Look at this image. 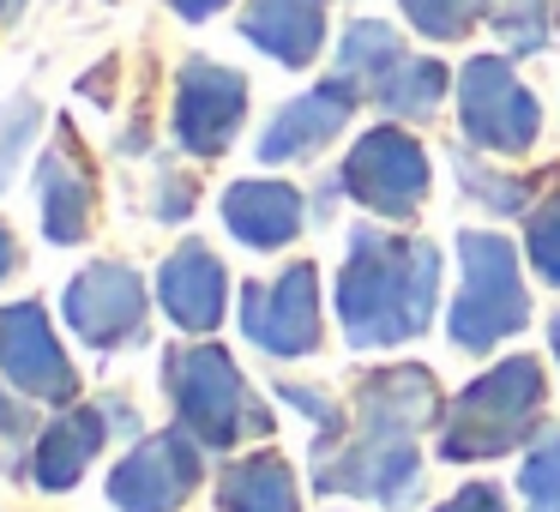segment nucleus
Returning <instances> with one entry per match:
<instances>
[{
  "label": "nucleus",
  "instance_id": "obj_1",
  "mask_svg": "<svg viewBox=\"0 0 560 512\" xmlns=\"http://www.w3.org/2000/svg\"><path fill=\"white\" fill-rule=\"evenodd\" d=\"M440 386L428 368H380L355 392V440L314 476L326 494H374L380 507L404 512L422 488L416 434L434 428Z\"/></svg>",
  "mask_w": 560,
  "mask_h": 512
},
{
  "label": "nucleus",
  "instance_id": "obj_2",
  "mask_svg": "<svg viewBox=\"0 0 560 512\" xmlns=\"http://www.w3.org/2000/svg\"><path fill=\"white\" fill-rule=\"evenodd\" d=\"M440 295V247L374 223L350 230V266L338 271V319L350 350H392L428 331Z\"/></svg>",
  "mask_w": 560,
  "mask_h": 512
},
{
  "label": "nucleus",
  "instance_id": "obj_3",
  "mask_svg": "<svg viewBox=\"0 0 560 512\" xmlns=\"http://www.w3.org/2000/svg\"><path fill=\"white\" fill-rule=\"evenodd\" d=\"M536 410H542V368H536V356H512V362L488 368L482 380H470L452 398L446 428H440V458L446 464L500 458L536 428Z\"/></svg>",
  "mask_w": 560,
  "mask_h": 512
},
{
  "label": "nucleus",
  "instance_id": "obj_4",
  "mask_svg": "<svg viewBox=\"0 0 560 512\" xmlns=\"http://www.w3.org/2000/svg\"><path fill=\"white\" fill-rule=\"evenodd\" d=\"M163 380H170V398L182 428L199 446H235L247 434H266L271 416L266 404L247 392L242 368L218 350V344H194V350H170L163 356Z\"/></svg>",
  "mask_w": 560,
  "mask_h": 512
},
{
  "label": "nucleus",
  "instance_id": "obj_5",
  "mask_svg": "<svg viewBox=\"0 0 560 512\" xmlns=\"http://www.w3.org/2000/svg\"><path fill=\"white\" fill-rule=\"evenodd\" d=\"M458 259H464V290L452 302V344L458 350H494L506 331H518L530 319V295L518 278V254L506 235L488 230H464L458 235Z\"/></svg>",
  "mask_w": 560,
  "mask_h": 512
},
{
  "label": "nucleus",
  "instance_id": "obj_6",
  "mask_svg": "<svg viewBox=\"0 0 560 512\" xmlns=\"http://www.w3.org/2000/svg\"><path fill=\"white\" fill-rule=\"evenodd\" d=\"M458 121H464V139H470V146L512 158V151L536 146L542 109H536V97L512 79V67L500 61V55H476L458 73Z\"/></svg>",
  "mask_w": 560,
  "mask_h": 512
},
{
  "label": "nucleus",
  "instance_id": "obj_7",
  "mask_svg": "<svg viewBox=\"0 0 560 512\" xmlns=\"http://www.w3.org/2000/svg\"><path fill=\"white\" fill-rule=\"evenodd\" d=\"M343 194L368 206L374 218L404 223L428 199V158L404 127H374L355 139L350 163H343Z\"/></svg>",
  "mask_w": 560,
  "mask_h": 512
},
{
  "label": "nucleus",
  "instance_id": "obj_8",
  "mask_svg": "<svg viewBox=\"0 0 560 512\" xmlns=\"http://www.w3.org/2000/svg\"><path fill=\"white\" fill-rule=\"evenodd\" d=\"M199 470H206V464H199V446H194L187 428L182 434H151L115 464L109 500L121 512H175L187 494H194Z\"/></svg>",
  "mask_w": 560,
  "mask_h": 512
},
{
  "label": "nucleus",
  "instance_id": "obj_9",
  "mask_svg": "<svg viewBox=\"0 0 560 512\" xmlns=\"http://www.w3.org/2000/svg\"><path fill=\"white\" fill-rule=\"evenodd\" d=\"M242 331L266 356H307L319 344V278L314 266H290L278 283L242 290Z\"/></svg>",
  "mask_w": 560,
  "mask_h": 512
},
{
  "label": "nucleus",
  "instance_id": "obj_10",
  "mask_svg": "<svg viewBox=\"0 0 560 512\" xmlns=\"http://www.w3.org/2000/svg\"><path fill=\"white\" fill-rule=\"evenodd\" d=\"M247 115V79L235 67H211V61H187L182 85H175V139L194 158H218L235 139Z\"/></svg>",
  "mask_w": 560,
  "mask_h": 512
},
{
  "label": "nucleus",
  "instance_id": "obj_11",
  "mask_svg": "<svg viewBox=\"0 0 560 512\" xmlns=\"http://www.w3.org/2000/svg\"><path fill=\"white\" fill-rule=\"evenodd\" d=\"M67 326L97 350L133 344L145 331V290L127 266H85L67 283Z\"/></svg>",
  "mask_w": 560,
  "mask_h": 512
},
{
  "label": "nucleus",
  "instance_id": "obj_12",
  "mask_svg": "<svg viewBox=\"0 0 560 512\" xmlns=\"http://www.w3.org/2000/svg\"><path fill=\"white\" fill-rule=\"evenodd\" d=\"M0 374L13 380L25 398L67 404L73 398V362L55 344V326L43 319L37 302L0 307Z\"/></svg>",
  "mask_w": 560,
  "mask_h": 512
},
{
  "label": "nucleus",
  "instance_id": "obj_13",
  "mask_svg": "<svg viewBox=\"0 0 560 512\" xmlns=\"http://www.w3.org/2000/svg\"><path fill=\"white\" fill-rule=\"evenodd\" d=\"M355 97H362V91H355V79L338 73V79H326V85H314L307 97L283 103V109L271 115V127L259 133V163H290V158L319 151L355 115Z\"/></svg>",
  "mask_w": 560,
  "mask_h": 512
},
{
  "label": "nucleus",
  "instance_id": "obj_14",
  "mask_svg": "<svg viewBox=\"0 0 560 512\" xmlns=\"http://www.w3.org/2000/svg\"><path fill=\"white\" fill-rule=\"evenodd\" d=\"M158 295L182 331H211L223 319V259L206 242H182L158 271Z\"/></svg>",
  "mask_w": 560,
  "mask_h": 512
},
{
  "label": "nucleus",
  "instance_id": "obj_15",
  "mask_svg": "<svg viewBox=\"0 0 560 512\" xmlns=\"http://www.w3.org/2000/svg\"><path fill=\"white\" fill-rule=\"evenodd\" d=\"M127 416V404H85V410H61L49 428H43V440H37V482L43 488H73L79 476H85V464L103 452V434H109V422H121Z\"/></svg>",
  "mask_w": 560,
  "mask_h": 512
},
{
  "label": "nucleus",
  "instance_id": "obj_16",
  "mask_svg": "<svg viewBox=\"0 0 560 512\" xmlns=\"http://www.w3.org/2000/svg\"><path fill=\"white\" fill-rule=\"evenodd\" d=\"M223 223L235 242L259 247V254L290 247L302 235V194L290 182H235L223 194Z\"/></svg>",
  "mask_w": 560,
  "mask_h": 512
},
{
  "label": "nucleus",
  "instance_id": "obj_17",
  "mask_svg": "<svg viewBox=\"0 0 560 512\" xmlns=\"http://www.w3.org/2000/svg\"><path fill=\"white\" fill-rule=\"evenodd\" d=\"M242 37L283 67H307L326 43V0H254L242 13Z\"/></svg>",
  "mask_w": 560,
  "mask_h": 512
},
{
  "label": "nucleus",
  "instance_id": "obj_18",
  "mask_svg": "<svg viewBox=\"0 0 560 512\" xmlns=\"http://www.w3.org/2000/svg\"><path fill=\"white\" fill-rule=\"evenodd\" d=\"M37 194H43V230H49V242H61V247L85 242L97 194H91V175L73 151H49L37 163Z\"/></svg>",
  "mask_w": 560,
  "mask_h": 512
},
{
  "label": "nucleus",
  "instance_id": "obj_19",
  "mask_svg": "<svg viewBox=\"0 0 560 512\" xmlns=\"http://www.w3.org/2000/svg\"><path fill=\"white\" fill-rule=\"evenodd\" d=\"M218 512H295V476L278 452L242 458L218 482Z\"/></svg>",
  "mask_w": 560,
  "mask_h": 512
},
{
  "label": "nucleus",
  "instance_id": "obj_20",
  "mask_svg": "<svg viewBox=\"0 0 560 512\" xmlns=\"http://www.w3.org/2000/svg\"><path fill=\"white\" fill-rule=\"evenodd\" d=\"M374 97L386 103V115L422 121V115H434V109H440V97H446V67H440V61H416V55H404V61L392 67L386 79H374Z\"/></svg>",
  "mask_w": 560,
  "mask_h": 512
},
{
  "label": "nucleus",
  "instance_id": "obj_21",
  "mask_svg": "<svg viewBox=\"0 0 560 512\" xmlns=\"http://www.w3.org/2000/svg\"><path fill=\"white\" fill-rule=\"evenodd\" d=\"M398 61H404V43L380 19H362V25L343 31V73L350 79H386Z\"/></svg>",
  "mask_w": 560,
  "mask_h": 512
},
{
  "label": "nucleus",
  "instance_id": "obj_22",
  "mask_svg": "<svg viewBox=\"0 0 560 512\" xmlns=\"http://www.w3.org/2000/svg\"><path fill=\"white\" fill-rule=\"evenodd\" d=\"M518 488L530 494V512H560V428H548L530 446V458L518 470Z\"/></svg>",
  "mask_w": 560,
  "mask_h": 512
},
{
  "label": "nucleus",
  "instance_id": "obj_23",
  "mask_svg": "<svg viewBox=\"0 0 560 512\" xmlns=\"http://www.w3.org/2000/svg\"><path fill=\"white\" fill-rule=\"evenodd\" d=\"M494 37L512 55H536L548 43V0H500L494 7Z\"/></svg>",
  "mask_w": 560,
  "mask_h": 512
},
{
  "label": "nucleus",
  "instance_id": "obj_24",
  "mask_svg": "<svg viewBox=\"0 0 560 512\" xmlns=\"http://www.w3.org/2000/svg\"><path fill=\"white\" fill-rule=\"evenodd\" d=\"M37 121H43L37 97H7L0 103V194H7V182H13V170H19V151L37 139Z\"/></svg>",
  "mask_w": 560,
  "mask_h": 512
},
{
  "label": "nucleus",
  "instance_id": "obj_25",
  "mask_svg": "<svg viewBox=\"0 0 560 512\" xmlns=\"http://www.w3.org/2000/svg\"><path fill=\"white\" fill-rule=\"evenodd\" d=\"M488 0H404V13H410V25L422 31V37H464V31L476 25V13H482Z\"/></svg>",
  "mask_w": 560,
  "mask_h": 512
},
{
  "label": "nucleus",
  "instance_id": "obj_26",
  "mask_svg": "<svg viewBox=\"0 0 560 512\" xmlns=\"http://www.w3.org/2000/svg\"><path fill=\"white\" fill-rule=\"evenodd\" d=\"M530 259H536V271L560 290V194H548L542 206L530 211Z\"/></svg>",
  "mask_w": 560,
  "mask_h": 512
},
{
  "label": "nucleus",
  "instance_id": "obj_27",
  "mask_svg": "<svg viewBox=\"0 0 560 512\" xmlns=\"http://www.w3.org/2000/svg\"><path fill=\"white\" fill-rule=\"evenodd\" d=\"M452 170H458L464 194H476L488 211H500V218H512V211H524V187L518 182H494L488 170H476L470 158H452Z\"/></svg>",
  "mask_w": 560,
  "mask_h": 512
},
{
  "label": "nucleus",
  "instance_id": "obj_28",
  "mask_svg": "<svg viewBox=\"0 0 560 512\" xmlns=\"http://www.w3.org/2000/svg\"><path fill=\"white\" fill-rule=\"evenodd\" d=\"M283 398H290L295 410H307V416H314V422H319V434H338L343 410H338V404H331L319 386H283Z\"/></svg>",
  "mask_w": 560,
  "mask_h": 512
},
{
  "label": "nucleus",
  "instance_id": "obj_29",
  "mask_svg": "<svg viewBox=\"0 0 560 512\" xmlns=\"http://www.w3.org/2000/svg\"><path fill=\"white\" fill-rule=\"evenodd\" d=\"M440 512H506V494H500L494 482H470V488H458Z\"/></svg>",
  "mask_w": 560,
  "mask_h": 512
},
{
  "label": "nucleus",
  "instance_id": "obj_30",
  "mask_svg": "<svg viewBox=\"0 0 560 512\" xmlns=\"http://www.w3.org/2000/svg\"><path fill=\"white\" fill-rule=\"evenodd\" d=\"M170 7H175L182 19H211L218 7H230V0H170Z\"/></svg>",
  "mask_w": 560,
  "mask_h": 512
},
{
  "label": "nucleus",
  "instance_id": "obj_31",
  "mask_svg": "<svg viewBox=\"0 0 560 512\" xmlns=\"http://www.w3.org/2000/svg\"><path fill=\"white\" fill-rule=\"evenodd\" d=\"M13 259H19V247H13V235H7V223H0V278L13 271Z\"/></svg>",
  "mask_w": 560,
  "mask_h": 512
},
{
  "label": "nucleus",
  "instance_id": "obj_32",
  "mask_svg": "<svg viewBox=\"0 0 560 512\" xmlns=\"http://www.w3.org/2000/svg\"><path fill=\"white\" fill-rule=\"evenodd\" d=\"M548 344H555V362H560V314L548 319Z\"/></svg>",
  "mask_w": 560,
  "mask_h": 512
},
{
  "label": "nucleus",
  "instance_id": "obj_33",
  "mask_svg": "<svg viewBox=\"0 0 560 512\" xmlns=\"http://www.w3.org/2000/svg\"><path fill=\"white\" fill-rule=\"evenodd\" d=\"M7 422H13V404H7V398H0V428H7Z\"/></svg>",
  "mask_w": 560,
  "mask_h": 512
},
{
  "label": "nucleus",
  "instance_id": "obj_34",
  "mask_svg": "<svg viewBox=\"0 0 560 512\" xmlns=\"http://www.w3.org/2000/svg\"><path fill=\"white\" fill-rule=\"evenodd\" d=\"M13 7H19V0H0V19H7V13H13Z\"/></svg>",
  "mask_w": 560,
  "mask_h": 512
}]
</instances>
